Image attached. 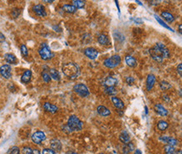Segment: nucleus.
Returning <instances> with one entry per match:
<instances>
[{
	"instance_id": "f257e3e1",
	"label": "nucleus",
	"mask_w": 182,
	"mask_h": 154,
	"mask_svg": "<svg viewBox=\"0 0 182 154\" xmlns=\"http://www.w3.org/2000/svg\"><path fill=\"white\" fill-rule=\"evenodd\" d=\"M151 58L157 62H163L164 59L170 56L168 48L162 43H157L153 48L150 49Z\"/></svg>"
},
{
	"instance_id": "f03ea898",
	"label": "nucleus",
	"mask_w": 182,
	"mask_h": 154,
	"mask_svg": "<svg viewBox=\"0 0 182 154\" xmlns=\"http://www.w3.org/2000/svg\"><path fill=\"white\" fill-rule=\"evenodd\" d=\"M62 72L68 78L74 80L80 75V68L75 63H66L63 65Z\"/></svg>"
},
{
	"instance_id": "7ed1b4c3",
	"label": "nucleus",
	"mask_w": 182,
	"mask_h": 154,
	"mask_svg": "<svg viewBox=\"0 0 182 154\" xmlns=\"http://www.w3.org/2000/svg\"><path fill=\"white\" fill-rule=\"evenodd\" d=\"M66 125L69 127L70 129L72 131H81L82 129L83 122L76 116L72 115L69 117Z\"/></svg>"
},
{
	"instance_id": "20e7f679",
	"label": "nucleus",
	"mask_w": 182,
	"mask_h": 154,
	"mask_svg": "<svg viewBox=\"0 0 182 154\" xmlns=\"http://www.w3.org/2000/svg\"><path fill=\"white\" fill-rule=\"evenodd\" d=\"M39 55L41 57V59L44 60H50L53 57V54H52L51 50L49 48V46L44 43L41 44L40 48L39 49Z\"/></svg>"
},
{
	"instance_id": "39448f33",
	"label": "nucleus",
	"mask_w": 182,
	"mask_h": 154,
	"mask_svg": "<svg viewBox=\"0 0 182 154\" xmlns=\"http://www.w3.org/2000/svg\"><path fill=\"white\" fill-rule=\"evenodd\" d=\"M121 63V57L119 56H113L110 58H107V60H105L103 64L107 68H113L117 67Z\"/></svg>"
},
{
	"instance_id": "423d86ee",
	"label": "nucleus",
	"mask_w": 182,
	"mask_h": 154,
	"mask_svg": "<svg viewBox=\"0 0 182 154\" xmlns=\"http://www.w3.org/2000/svg\"><path fill=\"white\" fill-rule=\"evenodd\" d=\"M73 91H75L77 95H79L81 97H87L89 96V90L87 87V86H85L84 84L82 83H79V84H76L73 87Z\"/></svg>"
},
{
	"instance_id": "0eeeda50",
	"label": "nucleus",
	"mask_w": 182,
	"mask_h": 154,
	"mask_svg": "<svg viewBox=\"0 0 182 154\" xmlns=\"http://www.w3.org/2000/svg\"><path fill=\"white\" fill-rule=\"evenodd\" d=\"M31 139L35 144H40L45 140V134L41 131H38L32 135Z\"/></svg>"
},
{
	"instance_id": "6e6552de",
	"label": "nucleus",
	"mask_w": 182,
	"mask_h": 154,
	"mask_svg": "<svg viewBox=\"0 0 182 154\" xmlns=\"http://www.w3.org/2000/svg\"><path fill=\"white\" fill-rule=\"evenodd\" d=\"M0 74L1 75L5 78V79H9L11 77V67L8 65H4L0 67Z\"/></svg>"
},
{
	"instance_id": "1a4fd4ad",
	"label": "nucleus",
	"mask_w": 182,
	"mask_h": 154,
	"mask_svg": "<svg viewBox=\"0 0 182 154\" xmlns=\"http://www.w3.org/2000/svg\"><path fill=\"white\" fill-rule=\"evenodd\" d=\"M32 9H33L34 13L40 17H45L47 15L46 11H45V8L42 4H36L33 7Z\"/></svg>"
},
{
	"instance_id": "9d476101",
	"label": "nucleus",
	"mask_w": 182,
	"mask_h": 154,
	"mask_svg": "<svg viewBox=\"0 0 182 154\" xmlns=\"http://www.w3.org/2000/svg\"><path fill=\"white\" fill-rule=\"evenodd\" d=\"M85 56L91 60H95L98 56V51L94 48H87L84 50Z\"/></svg>"
},
{
	"instance_id": "9b49d317",
	"label": "nucleus",
	"mask_w": 182,
	"mask_h": 154,
	"mask_svg": "<svg viewBox=\"0 0 182 154\" xmlns=\"http://www.w3.org/2000/svg\"><path fill=\"white\" fill-rule=\"evenodd\" d=\"M159 140L161 141V142H164V143H167L168 145H170V146H176L178 144V141L175 139V138H173V137H170V136H160L159 137Z\"/></svg>"
},
{
	"instance_id": "f8f14e48",
	"label": "nucleus",
	"mask_w": 182,
	"mask_h": 154,
	"mask_svg": "<svg viewBox=\"0 0 182 154\" xmlns=\"http://www.w3.org/2000/svg\"><path fill=\"white\" fill-rule=\"evenodd\" d=\"M155 76L154 75H149L148 77H147V80H146V88H147V91H151V89L154 87V83H155Z\"/></svg>"
},
{
	"instance_id": "ddd939ff",
	"label": "nucleus",
	"mask_w": 182,
	"mask_h": 154,
	"mask_svg": "<svg viewBox=\"0 0 182 154\" xmlns=\"http://www.w3.org/2000/svg\"><path fill=\"white\" fill-rule=\"evenodd\" d=\"M111 100H112V102L116 108H118V109H123L124 108V103L120 98L117 97V96H112Z\"/></svg>"
},
{
	"instance_id": "4468645a",
	"label": "nucleus",
	"mask_w": 182,
	"mask_h": 154,
	"mask_svg": "<svg viewBox=\"0 0 182 154\" xmlns=\"http://www.w3.org/2000/svg\"><path fill=\"white\" fill-rule=\"evenodd\" d=\"M154 111H156L159 115H160L162 117H166L168 115V111L160 104H156L154 105Z\"/></svg>"
},
{
	"instance_id": "2eb2a0df",
	"label": "nucleus",
	"mask_w": 182,
	"mask_h": 154,
	"mask_svg": "<svg viewBox=\"0 0 182 154\" xmlns=\"http://www.w3.org/2000/svg\"><path fill=\"white\" fill-rule=\"evenodd\" d=\"M104 86L106 87H111V86H115L118 85V80L116 78H113V77H111V76H108L106 80H104L103 82Z\"/></svg>"
},
{
	"instance_id": "dca6fc26",
	"label": "nucleus",
	"mask_w": 182,
	"mask_h": 154,
	"mask_svg": "<svg viewBox=\"0 0 182 154\" xmlns=\"http://www.w3.org/2000/svg\"><path fill=\"white\" fill-rule=\"evenodd\" d=\"M50 147L52 148V150L57 151V152L61 151V148H62L61 142H60V140H58V139H52L50 141Z\"/></svg>"
},
{
	"instance_id": "f3484780",
	"label": "nucleus",
	"mask_w": 182,
	"mask_h": 154,
	"mask_svg": "<svg viewBox=\"0 0 182 154\" xmlns=\"http://www.w3.org/2000/svg\"><path fill=\"white\" fill-rule=\"evenodd\" d=\"M97 111L98 112V114L101 115L102 117H107V116L111 115V111H109L107 107L104 106V105H99V106H97Z\"/></svg>"
},
{
	"instance_id": "a211bd4d",
	"label": "nucleus",
	"mask_w": 182,
	"mask_h": 154,
	"mask_svg": "<svg viewBox=\"0 0 182 154\" xmlns=\"http://www.w3.org/2000/svg\"><path fill=\"white\" fill-rule=\"evenodd\" d=\"M31 76H32V72L31 70H25V73L23 74V75L21 76V82L22 83H29L30 80H31Z\"/></svg>"
},
{
	"instance_id": "6ab92c4d",
	"label": "nucleus",
	"mask_w": 182,
	"mask_h": 154,
	"mask_svg": "<svg viewBox=\"0 0 182 154\" xmlns=\"http://www.w3.org/2000/svg\"><path fill=\"white\" fill-rule=\"evenodd\" d=\"M43 107H44V109L45 111L50 112V113H56L58 111V107H57L56 105L50 104L49 102H45L44 105H43Z\"/></svg>"
},
{
	"instance_id": "aec40b11",
	"label": "nucleus",
	"mask_w": 182,
	"mask_h": 154,
	"mask_svg": "<svg viewBox=\"0 0 182 154\" xmlns=\"http://www.w3.org/2000/svg\"><path fill=\"white\" fill-rule=\"evenodd\" d=\"M119 140L120 142H122L123 143L126 144V143L130 142V136H129V134L126 131H123L119 135Z\"/></svg>"
},
{
	"instance_id": "412c9836",
	"label": "nucleus",
	"mask_w": 182,
	"mask_h": 154,
	"mask_svg": "<svg viewBox=\"0 0 182 154\" xmlns=\"http://www.w3.org/2000/svg\"><path fill=\"white\" fill-rule=\"evenodd\" d=\"M161 17H162L165 21H167L168 23H172V22L175 21V17H174L171 13H170L163 12L161 13Z\"/></svg>"
},
{
	"instance_id": "4be33fe9",
	"label": "nucleus",
	"mask_w": 182,
	"mask_h": 154,
	"mask_svg": "<svg viewBox=\"0 0 182 154\" xmlns=\"http://www.w3.org/2000/svg\"><path fill=\"white\" fill-rule=\"evenodd\" d=\"M125 62L126 64H127L128 66H130V67H134V66L137 65V60H136L133 56H126Z\"/></svg>"
},
{
	"instance_id": "5701e85b",
	"label": "nucleus",
	"mask_w": 182,
	"mask_h": 154,
	"mask_svg": "<svg viewBox=\"0 0 182 154\" xmlns=\"http://www.w3.org/2000/svg\"><path fill=\"white\" fill-rule=\"evenodd\" d=\"M98 42L102 45H108V44H110V42H109V39H108L107 36L105 35V34H102L99 35Z\"/></svg>"
},
{
	"instance_id": "b1692460",
	"label": "nucleus",
	"mask_w": 182,
	"mask_h": 154,
	"mask_svg": "<svg viewBox=\"0 0 182 154\" xmlns=\"http://www.w3.org/2000/svg\"><path fill=\"white\" fill-rule=\"evenodd\" d=\"M50 78H52L55 80H60L61 79V75L59 71L56 70V69H50Z\"/></svg>"
},
{
	"instance_id": "393cba45",
	"label": "nucleus",
	"mask_w": 182,
	"mask_h": 154,
	"mask_svg": "<svg viewBox=\"0 0 182 154\" xmlns=\"http://www.w3.org/2000/svg\"><path fill=\"white\" fill-rule=\"evenodd\" d=\"M62 9L65 12L68 13H75L76 12V8L73 5H70V4H65L62 7Z\"/></svg>"
},
{
	"instance_id": "a878e982",
	"label": "nucleus",
	"mask_w": 182,
	"mask_h": 154,
	"mask_svg": "<svg viewBox=\"0 0 182 154\" xmlns=\"http://www.w3.org/2000/svg\"><path fill=\"white\" fill-rule=\"evenodd\" d=\"M4 58H5V60L8 64H16L17 63V59H16L15 56L13 54H6L4 56Z\"/></svg>"
},
{
	"instance_id": "bb28decb",
	"label": "nucleus",
	"mask_w": 182,
	"mask_h": 154,
	"mask_svg": "<svg viewBox=\"0 0 182 154\" xmlns=\"http://www.w3.org/2000/svg\"><path fill=\"white\" fill-rule=\"evenodd\" d=\"M133 149H134L133 144L131 143V142H128V143H126L125 145H124V147H123V153H132L133 151Z\"/></svg>"
},
{
	"instance_id": "cd10ccee",
	"label": "nucleus",
	"mask_w": 182,
	"mask_h": 154,
	"mask_svg": "<svg viewBox=\"0 0 182 154\" xmlns=\"http://www.w3.org/2000/svg\"><path fill=\"white\" fill-rule=\"evenodd\" d=\"M168 127H169V124H168V122H164V121H159L157 124L158 129L159 130V131H165L168 128Z\"/></svg>"
},
{
	"instance_id": "c85d7f7f",
	"label": "nucleus",
	"mask_w": 182,
	"mask_h": 154,
	"mask_svg": "<svg viewBox=\"0 0 182 154\" xmlns=\"http://www.w3.org/2000/svg\"><path fill=\"white\" fill-rule=\"evenodd\" d=\"M72 4L76 8H83L85 6V0H72Z\"/></svg>"
},
{
	"instance_id": "c756f323",
	"label": "nucleus",
	"mask_w": 182,
	"mask_h": 154,
	"mask_svg": "<svg viewBox=\"0 0 182 154\" xmlns=\"http://www.w3.org/2000/svg\"><path fill=\"white\" fill-rule=\"evenodd\" d=\"M154 18H155V19L157 20L158 23H159V25H162V26H163V27H164L165 29H167V30H169L172 31V32H174V30H172V28H170V26H169V25H166V24H165V23L164 22L163 20H162V19H160V18H159V17L158 15H156V14H154Z\"/></svg>"
},
{
	"instance_id": "7c9ffc66",
	"label": "nucleus",
	"mask_w": 182,
	"mask_h": 154,
	"mask_svg": "<svg viewBox=\"0 0 182 154\" xmlns=\"http://www.w3.org/2000/svg\"><path fill=\"white\" fill-rule=\"evenodd\" d=\"M159 86H160L162 91H167V90H169V89L171 88V85H170L169 82H167L165 80H163V81L160 82Z\"/></svg>"
},
{
	"instance_id": "2f4dec72",
	"label": "nucleus",
	"mask_w": 182,
	"mask_h": 154,
	"mask_svg": "<svg viewBox=\"0 0 182 154\" xmlns=\"http://www.w3.org/2000/svg\"><path fill=\"white\" fill-rule=\"evenodd\" d=\"M164 151H165V153L166 154H176V149L173 146H170V145H167L165 146L164 148Z\"/></svg>"
},
{
	"instance_id": "473e14b6",
	"label": "nucleus",
	"mask_w": 182,
	"mask_h": 154,
	"mask_svg": "<svg viewBox=\"0 0 182 154\" xmlns=\"http://www.w3.org/2000/svg\"><path fill=\"white\" fill-rule=\"evenodd\" d=\"M105 92L107 93V94H108L109 96H114V95L117 94V91H116V89H115L113 86L106 87Z\"/></svg>"
},
{
	"instance_id": "72a5a7b5",
	"label": "nucleus",
	"mask_w": 182,
	"mask_h": 154,
	"mask_svg": "<svg viewBox=\"0 0 182 154\" xmlns=\"http://www.w3.org/2000/svg\"><path fill=\"white\" fill-rule=\"evenodd\" d=\"M42 78H43L44 82H46V83L50 82V80H51L50 75L48 74V73H46V72H42Z\"/></svg>"
},
{
	"instance_id": "f704fd0d",
	"label": "nucleus",
	"mask_w": 182,
	"mask_h": 154,
	"mask_svg": "<svg viewBox=\"0 0 182 154\" xmlns=\"http://www.w3.org/2000/svg\"><path fill=\"white\" fill-rule=\"evenodd\" d=\"M8 154H20L19 148L18 147H13L11 149H9Z\"/></svg>"
},
{
	"instance_id": "c9c22d12",
	"label": "nucleus",
	"mask_w": 182,
	"mask_h": 154,
	"mask_svg": "<svg viewBox=\"0 0 182 154\" xmlns=\"http://www.w3.org/2000/svg\"><path fill=\"white\" fill-rule=\"evenodd\" d=\"M22 153L23 154H33V150L29 147H25L22 149Z\"/></svg>"
},
{
	"instance_id": "e433bc0d",
	"label": "nucleus",
	"mask_w": 182,
	"mask_h": 154,
	"mask_svg": "<svg viewBox=\"0 0 182 154\" xmlns=\"http://www.w3.org/2000/svg\"><path fill=\"white\" fill-rule=\"evenodd\" d=\"M21 54L24 56H28V49L26 48L25 44H22L21 45Z\"/></svg>"
},
{
	"instance_id": "4c0bfd02",
	"label": "nucleus",
	"mask_w": 182,
	"mask_h": 154,
	"mask_svg": "<svg viewBox=\"0 0 182 154\" xmlns=\"http://www.w3.org/2000/svg\"><path fill=\"white\" fill-rule=\"evenodd\" d=\"M42 154H56V152L50 148H44L42 151Z\"/></svg>"
},
{
	"instance_id": "58836bf2",
	"label": "nucleus",
	"mask_w": 182,
	"mask_h": 154,
	"mask_svg": "<svg viewBox=\"0 0 182 154\" xmlns=\"http://www.w3.org/2000/svg\"><path fill=\"white\" fill-rule=\"evenodd\" d=\"M149 2H150V4L154 5V6L158 5V4H160V0H149Z\"/></svg>"
},
{
	"instance_id": "ea45409f",
	"label": "nucleus",
	"mask_w": 182,
	"mask_h": 154,
	"mask_svg": "<svg viewBox=\"0 0 182 154\" xmlns=\"http://www.w3.org/2000/svg\"><path fill=\"white\" fill-rule=\"evenodd\" d=\"M126 81H127V83H128V85H133V84L134 83V79H133V77H130V76H128V77H127V79H126Z\"/></svg>"
},
{
	"instance_id": "a19ab883",
	"label": "nucleus",
	"mask_w": 182,
	"mask_h": 154,
	"mask_svg": "<svg viewBox=\"0 0 182 154\" xmlns=\"http://www.w3.org/2000/svg\"><path fill=\"white\" fill-rule=\"evenodd\" d=\"M19 13H20V11H19V9H13L12 12L13 17V18H17V17L19 16Z\"/></svg>"
},
{
	"instance_id": "79ce46f5",
	"label": "nucleus",
	"mask_w": 182,
	"mask_h": 154,
	"mask_svg": "<svg viewBox=\"0 0 182 154\" xmlns=\"http://www.w3.org/2000/svg\"><path fill=\"white\" fill-rule=\"evenodd\" d=\"M182 64H180L178 66H177V72L179 73L180 76H182Z\"/></svg>"
},
{
	"instance_id": "37998d69",
	"label": "nucleus",
	"mask_w": 182,
	"mask_h": 154,
	"mask_svg": "<svg viewBox=\"0 0 182 154\" xmlns=\"http://www.w3.org/2000/svg\"><path fill=\"white\" fill-rule=\"evenodd\" d=\"M163 99L164 100V101H170V97L167 96V95H164L163 96Z\"/></svg>"
},
{
	"instance_id": "c03bdc74",
	"label": "nucleus",
	"mask_w": 182,
	"mask_h": 154,
	"mask_svg": "<svg viewBox=\"0 0 182 154\" xmlns=\"http://www.w3.org/2000/svg\"><path fill=\"white\" fill-rule=\"evenodd\" d=\"M33 154H40V153L38 149H35V150H33Z\"/></svg>"
},
{
	"instance_id": "a18cd8bd",
	"label": "nucleus",
	"mask_w": 182,
	"mask_h": 154,
	"mask_svg": "<svg viewBox=\"0 0 182 154\" xmlns=\"http://www.w3.org/2000/svg\"><path fill=\"white\" fill-rule=\"evenodd\" d=\"M44 2H45V3H49V4H50V3H52V2H54L55 0H43Z\"/></svg>"
},
{
	"instance_id": "49530a36",
	"label": "nucleus",
	"mask_w": 182,
	"mask_h": 154,
	"mask_svg": "<svg viewBox=\"0 0 182 154\" xmlns=\"http://www.w3.org/2000/svg\"><path fill=\"white\" fill-rule=\"evenodd\" d=\"M66 154H77V153H75V152H73V151H69V152H67Z\"/></svg>"
},
{
	"instance_id": "de8ad7c7",
	"label": "nucleus",
	"mask_w": 182,
	"mask_h": 154,
	"mask_svg": "<svg viewBox=\"0 0 182 154\" xmlns=\"http://www.w3.org/2000/svg\"><path fill=\"white\" fill-rule=\"evenodd\" d=\"M133 154H142V153H141V151L140 150H136L135 151V153Z\"/></svg>"
},
{
	"instance_id": "09e8293b",
	"label": "nucleus",
	"mask_w": 182,
	"mask_h": 154,
	"mask_svg": "<svg viewBox=\"0 0 182 154\" xmlns=\"http://www.w3.org/2000/svg\"><path fill=\"white\" fill-rule=\"evenodd\" d=\"M133 21H135V22H137V23H138V22H140V23H142V20H141V19H133Z\"/></svg>"
},
{
	"instance_id": "8fccbe9b",
	"label": "nucleus",
	"mask_w": 182,
	"mask_h": 154,
	"mask_svg": "<svg viewBox=\"0 0 182 154\" xmlns=\"http://www.w3.org/2000/svg\"><path fill=\"white\" fill-rule=\"evenodd\" d=\"M181 25H179V32H180V34H181Z\"/></svg>"
},
{
	"instance_id": "3c124183",
	"label": "nucleus",
	"mask_w": 182,
	"mask_h": 154,
	"mask_svg": "<svg viewBox=\"0 0 182 154\" xmlns=\"http://www.w3.org/2000/svg\"><path fill=\"white\" fill-rule=\"evenodd\" d=\"M99 154H104V153H99Z\"/></svg>"
}]
</instances>
